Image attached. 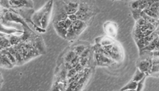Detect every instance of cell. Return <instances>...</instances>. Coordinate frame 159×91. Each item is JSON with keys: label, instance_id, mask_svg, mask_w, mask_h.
Segmentation results:
<instances>
[{"label": "cell", "instance_id": "obj_1", "mask_svg": "<svg viewBox=\"0 0 159 91\" xmlns=\"http://www.w3.org/2000/svg\"><path fill=\"white\" fill-rule=\"evenodd\" d=\"M68 17L64 7L63 1H57L56 2V10L53 18V22L64 20Z\"/></svg>", "mask_w": 159, "mask_h": 91}, {"label": "cell", "instance_id": "obj_2", "mask_svg": "<svg viewBox=\"0 0 159 91\" xmlns=\"http://www.w3.org/2000/svg\"><path fill=\"white\" fill-rule=\"evenodd\" d=\"M53 0H50L49 1H48L46 4H45L40 9L38 10L33 15V17L31 19L33 22L35 26H37V27L42 28L41 27V20H42L45 11L47 9L48 7L50 5V3H51V2Z\"/></svg>", "mask_w": 159, "mask_h": 91}, {"label": "cell", "instance_id": "obj_3", "mask_svg": "<svg viewBox=\"0 0 159 91\" xmlns=\"http://www.w3.org/2000/svg\"><path fill=\"white\" fill-rule=\"evenodd\" d=\"M152 58H146L139 61L137 64L138 68L140 71L144 72L146 75L150 74L152 67Z\"/></svg>", "mask_w": 159, "mask_h": 91}, {"label": "cell", "instance_id": "obj_4", "mask_svg": "<svg viewBox=\"0 0 159 91\" xmlns=\"http://www.w3.org/2000/svg\"><path fill=\"white\" fill-rule=\"evenodd\" d=\"M52 7H53V1L51 2V3H50V5L48 7L47 9L45 11L41 20V27L43 29H45L49 24L52 10Z\"/></svg>", "mask_w": 159, "mask_h": 91}, {"label": "cell", "instance_id": "obj_5", "mask_svg": "<svg viewBox=\"0 0 159 91\" xmlns=\"http://www.w3.org/2000/svg\"><path fill=\"white\" fill-rule=\"evenodd\" d=\"M95 58L96 59L97 64L100 66H107L112 64L114 61L111 58L101 53H95Z\"/></svg>", "mask_w": 159, "mask_h": 91}, {"label": "cell", "instance_id": "obj_6", "mask_svg": "<svg viewBox=\"0 0 159 91\" xmlns=\"http://www.w3.org/2000/svg\"><path fill=\"white\" fill-rule=\"evenodd\" d=\"M87 27V25L85 22L83 20H77L72 22V28L75 34L77 36L80 35Z\"/></svg>", "mask_w": 159, "mask_h": 91}, {"label": "cell", "instance_id": "obj_7", "mask_svg": "<svg viewBox=\"0 0 159 91\" xmlns=\"http://www.w3.org/2000/svg\"><path fill=\"white\" fill-rule=\"evenodd\" d=\"M159 1V0H135L131 3V8L133 9H138L143 10L146 9L149 1Z\"/></svg>", "mask_w": 159, "mask_h": 91}, {"label": "cell", "instance_id": "obj_8", "mask_svg": "<svg viewBox=\"0 0 159 91\" xmlns=\"http://www.w3.org/2000/svg\"><path fill=\"white\" fill-rule=\"evenodd\" d=\"M109 54L113 61L114 60L118 61L120 58V50H119V47L117 46V45L113 44V47L111 48V50L110 51Z\"/></svg>", "mask_w": 159, "mask_h": 91}, {"label": "cell", "instance_id": "obj_9", "mask_svg": "<svg viewBox=\"0 0 159 91\" xmlns=\"http://www.w3.org/2000/svg\"><path fill=\"white\" fill-rule=\"evenodd\" d=\"M53 26H54V28L57 31V33L59 34L61 37L66 39V33H67V28L60 27L55 22H53Z\"/></svg>", "mask_w": 159, "mask_h": 91}, {"label": "cell", "instance_id": "obj_10", "mask_svg": "<svg viewBox=\"0 0 159 91\" xmlns=\"http://www.w3.org/2000/svg\"><path fill=\"white\" fill-rule=\"evenodd\" d=\"M157 41H159V37H156L152 41H151L147 46L144 47L142 50L140 51V52H142L143 51H152L155 50L156 42Z\"/></svg>", "mask_w": 159, "mask_h": 91}, {"label": "cell", "instance_id": "obj_11", "mask_svg": "<svg viewBox=\"0 0 159 91\" xmlns=\"http://www.w3.org/2000/svg\"><path fill=\"white\" fill-rule=\"evenodd\" d=\"M77 35L75 34V31L72 28V25L67 29V33L66 34V39L68 41H72L76 38Z\"/></svg>", "mask_w": 159, "mask_h": 91}, {"label": "cell", "instance_id": "obj_12", "mask_svg": "<svg viewBox=\"0 0 159 91\" xmlns=\"http://www.w3.org/2000/svg\"><path fill=\"white\" fill-rule=\"evenodd\" d=\"M133 35H134V38L135 39V41H137L139 39L143 38V37L142 32L140 30V26L137 24H136V26L134 28V30L133 31Z\"/></svg>", "mask_w": 159, "mask_h": 91}, {"label": "cell", "instance_id": "obj_13", "mask_svg": "<svg viewBox=\"0 0 159 91\" xmlns=\"http://www.w3.org/2000/svg\"><path fill=\"white\" fill-rule=\"evenodd\" d=\"M114 24H109L105 27L106 33H107L109 35L113 36V37H114L116 35V27H114Z\"/></svg>", "mask_w": 159, "mask_h": 91}, {"label": "cell", "instance_id": "obj_14", "mask_svg": "<svg viewBox=\"0 0 159 91\" xmlns=\"http://www.w3.org/2000/svg\"><path fill=\"white\" fill-rule=\"evenodd\" d=\"M136 88H137V82L131 80L123 88H122L120 91L136 90Z\"/></svg>", "mask_w": 159, "mask_h": 91}, {"label": "cell", "instance_id": "obj_15", "mask_svg": "<svg viewBox=\"0 0 159 91\" xmlns=\"http://www.w3.org/2000/svg\"><path fill=\"white\" fill-rule=\"evenodd\" d=\"M146 76V74H144V72H143L141 71H140L139 69L138 68L137 70H136L135 74L133 76V79L132 80L134 81H136V82H138L140 81V80H142L143 78L144 77H145Z\"/></svg>", "mask_w": 159, "mask_h": 91}, {"label": "cell", "instance_id": "obj_16", "mask_svg": "<svg viewBox=\"0 0 159 91\" xmlns=\"http://www.w3.org/2000/svg\"><path fill=\"white\" fill-rule=\"evenodd\" d=\"M64 9L66 10V12L67 14V15L75 14L76 13L77 10H78V9L69 6V5L66 4L64 2Z\"/></svg>", "mask_w": 159, "mask_h": 91}, {"label": "cell", "instance_id": "obj_17", "mask_svg": "<svg viewBox=\"0 0 159 91\" xmlns=\"http://www.w3.org/2000/svg\"><path fill=\"white\" fill-rule=\"evenodd\" d=\"M63 1L66 5L76 9H78L79 6L80 0H63Z\"/></svg>", "mask_w": 159, "mask_h": 91}, {"label": "cell", "instance_id": "obj_18", "mask_svg": "<svg viewBox=\"0 0 159 91\" xmlns=\"http://www.w3.org/2000/svg\"><path fill=\"white\" fill-rule=\"evenodd\" d=\"M86 48V47L84 45H79V46H76L74 48L73 51L75 52L76 55L80 57L83 53V51L85 50Z\"/></svg>", "mask_w": 159, "mask_h": 91}, {"label": "cell", "instance_id": "obj_19", "mask_svg": "<svg viewBox=\"0 0 159 91\" xmlns=\"http://www.w3.org/2000/svg\"><path fill=\"white\" fill-rule=\"evenodd\" d=\"M159 1H155L150 6L148 9L152 11L153 12L155 13L159 16Z\"/></svg>", "mask_w": 159, "mask_h": 91}, {"label": "cell", "instance_id": "obj_20", "mask_svg": "<svg viewBox=\"0 0 159 91\" xmlns=\"http://www.w3.org/2000/svg\"><path fill=\"white\" fill-rule=\"evenodd\" d=\"M143 11L147 16H148L149 17H152V18H155V19L159 20V16L157 15L155 13L153 12L152 11L149 10L148 9H145L143 10Z\"/></svg>", "mask_w": 159, "mask_h": 91}, {"label": "cell", "instance_id": "obj_21", "mask_svg": "<svg viewBox=\"0 0 159 91\" xmlns=\"http://www.w3.org/2000/svg\"><path fill=\"white\" fill-rule=\"evenodd\" d=\"M76 56V55L75 54V52L73 51H70L68 54H66V56L65 57L66 62H70Z\"/></svg>", "mask_w": 159, "mask_h": 91}, {"label": "cell", "instance_id": "obj_22", "mask_svg": "<svg viewBox=\"0 0 159 91\" xmlns=\"http://www.w3.org/2000/svg\"><path fill=\"white\" fill-rule=\"evenodd\" d=\"M136 42L140 51L142 50L144 47H146V43H145V41H144V38H142L140 39H139L138 40L136 41Z\"/></svg>", "mask_w": 159, "mask_h": 91}, {"label": "cell", "instance_id": "obj_23", "mask_svg": "<svg viewBox=\"0 0 159 91\" xmlns=\"http://www.w3.org/2000/svg\"><path fill=\"white\" fill-rule=\"evenodd\" d=\"M142 10H140L138 9H132V12H133V17L135 20H138L139 18H140V12Z\"/></svg>", "mask_w": 159, "mask_h": 91}, {"label": "cell", "instance_id": "obj_24", "mask_svg": "<svg viewBox=\"0 0 159 91\" xmlns=\"http://www.w3.org/2000/svg\"><path fill=\"white\" fill-rule=\"evenodd\" d=\"M76 71L75 70V68H72L71 69H70L69 70H68L67 74H66V78L68 79H70V78H72L74 76H75L77 74Z\"/></svg>", "mask_w": 159, "mask_h": 91}, {"label": "cell", "instance_id": "obj_25", "mask_svg": "<svg viewBox=\"0 0 159 91\" xmlns=\"http://www.w3.org/2000/svg\"><path fill=\"white\" fill-rule=\"evenodd\" d=\"M146 76L143 78L142 80H140V81H138L137 83V88H136V91H141L143 87L144 86V83L145 81V79H146Z\"/></svg>", "mask_w": 159, "mask_h": 91}, {"label": "cell", "instance_id": "obj_26", "mask_svg": "<svg viewBox=\"0 0 159 91\" xmlns=\"http://www.w3.org/2000/svg\"><path fill=\"white\" fill-rule=\"evenodd\" d=\"M111 44H113V43L110 39L108 38H103L101 41V43H100V45L103 47V46H105Z\"/></svg>", "mask_w": 159, "mask_h": 91}, {"label": "cell", "instance_id": "obj_27", "mask_svg": "<svg viewBox=\"0 0 159 91\" xmlns=\"http://www.w3.org/2000/svg\"><path fill=\"white\" fill-rule=\"evenodd\" d=\"M79 61L80 57L76 55L75 57L73 58V59H72V61H70V64H71L72 67L74 68L75 66H76L77 64H78V63H79Z\"/></svg>", "mask_w": 159, "mask_h": 91}, {"label": "cell", "instance_id": "obj_28", "mask_svg": "<svg viewBox=\"0 0 159 91\" xmlns=\"http://www.w3.org/2000/svg\"><path fill=\"white\" fill-rule=\"evenodd\" d=\"M19 41H20V39L18 38L16 36H13L10 37L9 42L11 46H12V45H16L18 44L19 43Z\"/></svg>", "mask_w": 159, "mask_h": 91}, {"label": "cell", "instance_id": "obj_29", "mask_svg": "<svg viewBox=\"0 0 159 91\" xmlns=\"http://www.w3.org/2000/svg\"><path fill=\"white\" fill-rule=\"evenodd\" d=\"M147 23H148V22H147V21L142 17L139 18L138 20H136V24L140 26H142L143 25H145Z\"/></svg>", "mask_w": 159, "mask_h": 91}, {"label": "cell", "instance_id": "obj_30", "mask_svg": "<svg viewBox=\"0 0 159 91\" xmlns=\"http://www.w3.org/2000/svg\"><path fill=\"white\" fill-rule=\"evenodd\" d=\"M90 51V50L89 48H87L86 47L85 50L83 51V53L81 54V55L80 57H88L89 55Z\"/></svg>", "mask_w": 159, "mask_h": 91}, {"label": "cell", "instance_id": "obj_31", "mask_svg": "<svg viewBox=\"0 0 159 91\" xmlns=\"http://www.w3.org/2000/svg\"><path fill=\"white\" fill-rule=\"evenodd\" d=\"M159 71V65H152L151 69V73H158Z\"/></svg>", "mask_w": 159, "mask_h": 91}, {"label": "cell", "instance_id": "obj_32", "mask_svg": "<svg viewBox=\"0 0 159 91\" xmlns=\"http://www.w3.org/2000/svg\"><path fill=\"white\" fill-rule=\"evenodd\" d=\"M87 61H88V58L87 57H80L79 63L83 66L84 67L87 63Z\"/></svg>", "mask_w": 159, "mask_h": 91}, {"label": "cell", "instance_id": "obj_33", "mask_svg": "<svg viewBox=\"0 0 159 91\" xmlns=\"http://www.w3.org/2000/svg\"><path fill=\"white\" fill-rule=\"evenodd\" d=\"M74 68H75V69L76 71L77 72H79L83 71L84 67L80 63H79Z\"/></svg>", "mask_w": 159, "mask_h": 91}, {"label": "cell", "instance_id": "obj_34", "mask_svg": "<svg viewBox=\"0 0 159 91\" xmlns=\"http://www.w3.org/2000/svg\"><path fill=\"white\" fill-rule=\"evenodd\" d=\"M68 18L71 21H72V22L77 20V17L76 14H72L68 15Z\"/></svg>", "mask_w": 159, "mask_h": 91}, {"label": "cell", "instance_id": "obj_35", "mask_svg": "<svg viewBox=\"0 0 159 91\" xmlns=\"http://www.w3.org/2000/svg\"><path fill=\"white\" fill-rule=\"evenodd\" d=\"M65 23H66V26L67 28H68V27H70V26H72V21H71V20H70V19L67 17V18H66L65 20Z\"/></svg>", "mask_w": 159, "mask_h": 91}, {"label": "cell", "instance_id": "obj_36", "mask_svg": "<svg viewBox=\"0 0 159 91\" xmlns=\"http://www.w3.org/2000/svg\"><path fill=\"white\" fill-rule=\"evenodd\" d=\"M1 50H2V48L0 46V51H1Z\"/></svg>", "mask_w": 159, "mask_h": 91}]
</instances>
